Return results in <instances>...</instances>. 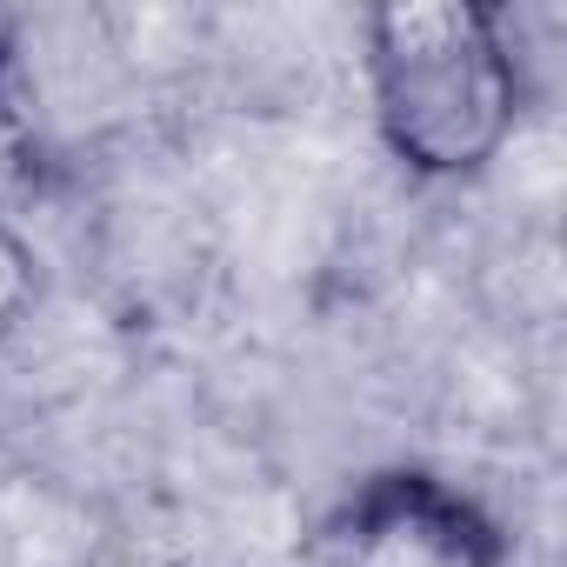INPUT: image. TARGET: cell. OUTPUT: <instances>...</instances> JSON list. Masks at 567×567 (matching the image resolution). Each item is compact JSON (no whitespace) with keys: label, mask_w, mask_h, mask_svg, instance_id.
<instances>
[{"label":"cell","mask_w":567,"mask_h":567,"mask_svg":"<svg viewBox=\"0 0 567 567\" xmlns=\"http://www.w3.org/2000/svg\"><path fill=\"white\" fill-rule=\"evenodd\" d=\"M361 34L381 147L414 181H474L507 154L527 114V81L501 8L388 0Z\"/></svg>","instance_id":"6da1fadb"},{"label":"cell","mask_w":567,"mask_h":567,"mask_svg":"<svg viewBox=\"0 0 567 567\" xmlns=\"http://www.w3.org/2000/svg\"><path fill=\"white\" fill-rule=\"evenodd\" d=\"M328 547L334 567H507L501 520L427 467L368 474L341 501Z\"/></svg>","instance_id":"7a4b0ae2"},{"label":"cell","mask_w":567,"mask_h":567,"mask_svg":"<svg viewBox=\"0 0 567 567\" xmlns=\"http://www.w3.org/2000/svg\"><path fill=\"white\" fill-rule=\"evenodd\" d=\"M34 301H41V260L21 240V227L0 214V341L21 334V321L34 315Z\"/></svg>","instance_id":"3957f363"},{"label":"cell","mask_w":567,"mask_h":567,"mask_svg":"<svg viewBox=\"0 0 567 567\" xmlns=\"http://www.w3.org/2000/svg\"><path fill=\"white\" fill-rule=\"evenodd\" d=\"M28 161H34V141H28L21 114L8 107V94H0V200H8V187L28 174Z\"/></svg>","instance_id":"277c9868"},{"label":"cell","mask_w":567,"mask_h":567,"mask_svg":"<svg viewBox=\"0 0 567 567\" xmlns=\"http://www.w3.org/2000/svg\"><path fill=\"white\" fill-rule=\"evenodd\" d=\"M21 34H28V21H21V14H8V8H0V81H8V74H14V54H21Z\"/></svg>","instance_id":"5b68a950"}]
</instances>
